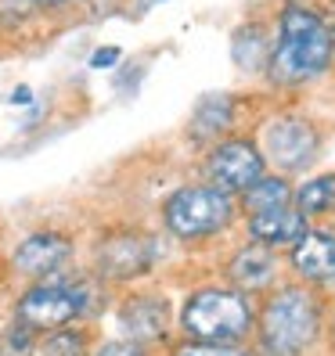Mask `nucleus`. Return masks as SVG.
<instances>
[{
	"instance_id": "obj_1",
	"label": "nucleus",
	"mask_w": 335,
	"mask_h": 356,
	"mask_svg": "<svg viewBox=\"0 0 335 356\" xmlns=\"http://www.w3.org/2000/svg\"><path fill=\"white\" fill-rule=\"evenodd\" d=\"M332 61H335L332 26L313 8L288 0L278 11V40L270 47L263 69L267 83L278 90H296L306 87L310 79H318L321 72H328Z\"/></svg>"
},
{
	"instance_id": "obj_2",
	"label": "nucleus",
	"mask_w": 335,
	"mask_h": 356,
	"mask_svg": "<svg viewBox=\"0 0 335 356\" xmlns=\"http://www.w3.org/2000/svg\"><path fill=\"white\" fill-rule=\"evenodd\" d=\"M321 299L306 284H285L270 291L256 309V331L263 356H306L321 339Z\"/></svg>"
},
{
	"instance_id": "obj_3",
	"label": "nucleus",
	"mask_w": 335,
	"mask_h": 356,
	"mask_svg": "<svg viewBox=\"0 0 335 356\" xmlns=\"http://www.w3.org/2000/svg\"><path fill=\"white\" fill-rule=\"evenodd\" d=\"M180 327L198 342H242L256 327V306L242 288H198L180 309Z\"/></svg>"
},
{
	"instance_id": "obj_4",
	"label": "nucleus",
	"mask_w": 335,
	"mask_h": 356,
	"mask_svg": "<svg viewBox=\"0 0 335 356\" xmlns=\"http://www.w3.org/2000/svg\"><path fill=\"white\" fill-rule=\"evenodd\" d=\"M235 216H238L235 195L220 191L213 184L177 187L162 205V227H166V234H173L177 241L217 238V234L235 227Z\"/></svg>"
},
{
	"instance_id": "obj_5",
	"label": "nucleus",
	"mask_w": 335,
	"mask_h": 356,
	"mask_svg": "<svg viewBox=\"0 0 335 356\" xmlns=\"http://www.w3.org/2000/svg\"><path fill=\"white\" fill-rule=\"evenodd\" d=\"M15 317L22 324H29L33 331H54V327H65V324H72L79 317H94L91 284L61 281L58 274L44 277L18 299Z\"/></svg>"
},
{
	"instance_id": "obj_6",
	"label": "nucleus",
	"mask_w": 335,
	"mask_h": 356,
	"mask_svg": "<svg viewBox=\"0 0 335 356\" xmlns=\"http://www.w3.org/2000/svg\"><path fill=\"white\" fill-rule=\"evenodd\" d=\"M260 152L281 177L306 173L321 155V130L310 115H278L267 122Z\"/></svg>"
},
{
	"instance_id": "obj_7",
	"label": "nucleus",
	"mask_w": 335,
	"mask_h": 356,
	"mask_svg": "<svg viewBox=\"0 0 335 356\" xmlns=\"http://www.w3.org/2000/svg\"><path fill=\"white\" fill-rule=\"evenodd\" d=\"M202 173H205V184L220 187V191H227V195H242L249 184L267 173V159H263L256 140L220 137L217 144H209Z\"/></svg>"
},
{
	"instance_id": "obj_8",
	"label": "nucleus",
	"mask_w": 335,
	"mask_h": 356,
	"mask_svg": "<svg viewBox=\"0 0 335 356\" xmlns=\"http://www.w3.org/2000/svg\"><path fill=\"white\" fill-rule=\"evenodd\" d=\"M159 259V241L141 230H116L94 248V270L101 281H134Z\"/></svg>"
},
{
	"instance_id": "obj_9",
	"label": "nucleus",
	"mask_w": 335,
	"mask_h": 356,
	"mask_svg": "<svg viewBox=\"0 0 335 356\" xmlns=\"http://www.w3.org/2000/svg\"><path fill=\"white\" fill-rule=\"evenodd\" d=\"M72 248H76L72 238L61 234V230H33V234H26L15 245L11 266L29 281H44V277H54L69 266Z\"/></svg>"
},
{
	"instance_id": "obj_10",
	"label": "nucleus",
	"mask_w": 335,
	"mask_h": 356,
	"mask_svg": "<svg viewBox=\"0 0 335 356\" xmlns=\"http://www.w3.org/2000/svg\"><path fill=\"white\" fill-rule=\"evenodd\" d=\"M288 266L306 284H332L335 281V234L306 227L288 245Z\"/></svg>"
},
{
	"instance_id": "obj_11",
	"label": "nucleus",
	"mask_w": 335,
	"mask_h": 356,
	"mask_svg": "<svg viewBox=\"0 0 335 356\" xmlns=\"http://www.w3.org/2000/svg\"><path fill=\"white\" fill-rule=\"evenodd\" d=\"M119 327L127 331V339L141 346H155L170 331V302L152 291H137V296L123 299L119 306Z\"/></svg>"
},
{
	"instance_id": "obj_12",
	"label": "nucleus",
	"mask_w": 335,
	"mask_h": 356,
	"mask_svg": "<svg viewBox=\"0 0 335 356\" xmlns=\"http://www.w3.org/2000/svg\"><path fill=\"white\" fill-rule=\"evenodd\" d=\"M249 238L267 245V248H281L292 245L303 230L310 227V220L299 213L296 205H278V209H267V213H249Z\"/></svg>"
},
{
	"instance_id": "obj_13",
	"label": "nucleus",
	"mask_w": 335,
	"mask_h": 356,
	"mask_svg": "<svg viewBox=\"0 0 335 356\" xmlns=\"http://www.w3.org/2000/svg\"><path fill=\"white\" fill-rule=\"evenodd\" d=\"M227 277H231V284H238L242 291H263V288H270L274 277H278L274 248H267L260 241L238 248V252L231 256V263H227Z\"/></svg>"
},
{
	"instance_id": "obj_14",
	"label": "nucleus",
	"mask_w": 335,
	"mask_h": 356,
	"mask_svg": "<svg viewBox=\"0 0 335 356\" xmlns=\"http://www.w3.org/2000/svg\"><path fill=\"white\" fill-rule=\"evenodd\" d=\"M270 47H274V36H270L267 26H260V22H245V26H238L235 36H231V58H235L238 72L263 76L267 58H270Z\"/></svg>"
},
{
	"instance_id": "obj_15",
	"label": "nucleus",
	"mask_w": 335,
	"mask_h": 356,
	"mask_svg": "<svg viewBox=\"0 0 335 356\" xmlns=\"http://www.w3.org/2000/svg\"><path fill=\"white\" fill-rule=\"evenodd\" d=\"M231 119H235V101L227 94H209L198 101V108L192 115V137L198 144H217L231 130Z\"/></svg>"
},
{
	"instance_id": "obj_16",
	"label": "nucleus",
	"mask_w": 335,
	"mask_h": 356,
	"mask_svg": "<svg viewBox=\"0 0 335 356\" xmlns=\"http://www.w3.org/2000/svg\"><path fill=\"white\" fill-rule=\"evenodd\" d=\"M292 202V180L281 177V173H263L260 180H253L238 195V205L249 213H267V209H278V205H288Z\"/></svg>"
},
{
	"instance_id": "obj_17",
	"label": "nucleus",
	"mask_w": 335,
	"mask_h": 356,
	"mask_svg": "<svg viewBox=\"0 0 335 356\" xmlns=\"http://www.w3.org/2000/svg\"><path fill=\"white\" fill-rule=\"evenodd\" d=\"M292 205L310 220V216H328L335 209V173L310 177L299 187H292Z\"/></svg>"
},
{
	"instance_id": "obj_18",
	"label": "nucleus",
	"mask_w": 335,
	"mask_h": 356,
	"mask_svg": "<svg viewBox=\"0 0 335 356\" xmlns=\"http://www.w3.org/2000/svg\"><path fill=\"white\" fill-rule=\"evenodd\" d=\"M40 353H44V356H91V339H87V331L65 324V327L47 331Z\"/></svg>"
},
{
	"instance_id": "obj_19",
	"label": "nucleus",
	"mask_w": 335,
	"mask_h": 356,
	"mask_svg": "<svg viewBox=\"0 0 335 356\" xmlns=\"http://www.w3.org/2000/svg\"><path fill=\"white\" fill-rule=\"evenodd\" d=\"M36 353V331L22 321L8 324L0 331V356H33Z\"/></svg>"
},
{
	"instance_id": "obj_20",
	"label": "nucleus",
	"mask_w": 335,
	"mask_h": 356,
	"mask_svg": "<svg viewBox=\"0 0 335 356\" xmlns=\"http://www.w3.org/2000/svg\"><path fill=\"white\" fill-rule=\"evenodd\" d=\"M173 356H253V353H245L231 342H198V339H192V342H180L173 349Z\"/></svg>"
},
{
	"instance_id": "obj_21",
	"label": "nucleus",
	"mask_w": 335,
	"mask_h": 356,
	"mask_svg": "<svg viewBox=\"0 0 335 356\" xmlns=\"http://www.w3.org/2000/svg\"><path fill=\"white\" fill-rule=\"evenodd\" d=\"M94 356H148V346H141L134 339H116V342H104Z\"/></svg>"
},
{
	"instance_id": "obj_22",
	"label": "nucleus",
	"mask_w": 335,
	"mask_h": 356,
	"mask_svg": "<svg viewBox=\"0 0 335 356\" xmlns=\"http://www.w3.org/2000/svg\"><path fill=\"white\" fill-rule=\"evenodd\" d=\"M119 61V47H98L91 58V69H112Z\"/></svg>"
},
{
	"instance_id": "obj_23",
	"label": "nucleus",
	"mask_w": 335,
	"mask_h": 356,
	"mask_svg": "<svg viewBox=\"0 0 335 356\" xmlns=\"http://www.w3.org/2000/svg\"><path fill=\"white\" fill-rule=\"evenodd\" d=\"M69 4H76V0H33L36 11H65Z\"/></svg>"
},
{
	"instance_id": "obj_24",
	"label": "nucleus",
	"mask_w": 335,
	"mask_h": 356,
	"mask_svg": "<svg viewBox=\"0 0 335 356\" xmlns=\"http://www.w3.org/2000/svg\"><path fill=\"white\" fill-rule=\"evenodd\" d=\"M0 4H4L8 11H36L33 0H0Z\"/></svg>"
},
{
	"instance_id": "obj_25",
	"label": "nucleus",
	"mask_w": 335,
	"mask_h": 356,
	"mask_svg": "<svg viewBox=\"0 0 335 356\" xmlns=\"http://www.w3.org/2000/svg\"><path fill=\"white\" fill-rule=\"evenodd\" d=\"M332 51H335V26H332Z\"/></svg>"
}]
</instances>
